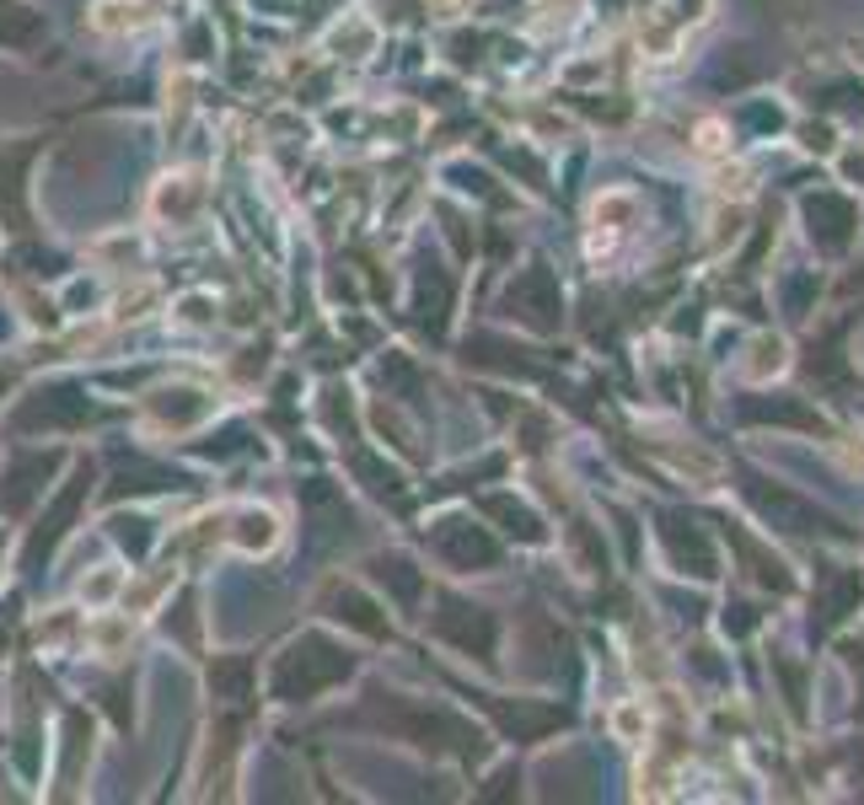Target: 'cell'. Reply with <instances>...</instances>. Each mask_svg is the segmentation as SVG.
<instances>
[{
  "label": "cell",
  "instance_id": "obj_1",
  "mask_svg": "<svg viewBox=\"0 0 864 805\" xmlns=\"http://www.w3.org/2000/svg\"><path fill=\"white\" fill-rule=\"evenodd\" d=\"M349 672V655H339L328 639H301V645H290V650L279 655L275 666V693L279 698H311L317 687H328V682H339Z\"/></svg>",
  "mask_w": 864,
  "mask_h": 805
},
{
  "label": "cell",
  "instance_id": "obj_2",
  "mask_svg": "<svg viewBox=\"0 0 864 805\" xmlns=\"http://www.w3.org/2000/svg\"><path fill=\"white\" fill-rule=\"evenodd\" d=\"M435 628H440L451 645H463V650H473V655H489V645H494L489 618L467 613V607H457V602H446V613L435 618Z\"/></svg>",
  "mask_w": 864,
  "mask_h": 805
},
{
  "label": "cell",
  "instance_id": "obj_3",
  "mask_svg": "<svg viewBox=\"0 0 864 805\" xmlns=\"http://www.w3.org/2000/svg\"><path fill=\"white\" fill-rule=\"evenodd\" d=\"M54 473V457H17V467L6 473V489H0V505L6 510H28L32 495L43 489V478Z\"/></svg>",
  "mask_w": 864,
  "mask_h": 805
},
{
  "label": "cell",
  "instance_id": "obj_4",
  "mask_svg": "<svg viewBox=\"0 0 864 805\" xmlns=\"http://www.w3.org/2000/svg\"><path fill=\"white\" fill-rule=\"evenodd\" d=\"M435 543L457 558V564H489V558H494L489 537H484L478 527H463V521H446V527L435 531Z\"/></svg>",
  "mask_w": 864,
  "mask_h": 805
},
{
  "label": "cell",
  "instance_id": "obj_5",
  "mask_svg": "<svg viewBox=\"0 0 864 805\" xmlns=\"http://www.w3.org/2000/svg\"><path fill=\"white\" fill-rule=\"evenodd\" d=\"M87 484H92V478H87V473H81V478H70V489H64V495H60V505H54V516H49V527L38 531V543H32V548H38V554H49V548H54V543H60V531L70 527V516H76V505H81V499H87Z\"/></svg>",
  "mask_w": 864,
  "mask_h": 805
},
{
  "label": "cell",
  "instance_id": "obj_6",
  "mask_svg": "<svg viewBox=\"0 0 864 805\" xmlns=\"http://www.w3.org/2000/svg\"><path fill=\"white\" fill-rule=\"evenodd\" d=\"M38 32H43L38 11H28V6H11V0H0V43H32Z\"/></svg>",
  "mask_w": 864,
  "mask_h": 805
},
{
  "label": "cell",
  "instance_id": "obj_7",
  "mask_svg": "<svg viewBox=\"0 0 864 805\" xmlns=\"http://www.w3.org/2000/svg\"><path fill=\"white\" fill-rule=\"evenodd\" d=\"M22 167H28V151L0 156V210L6 216H17V205H22Z\"/></svg>",
  "mask_w": 864,
  "mask_h": 805
},
{
  "label": "cell",
  "instance_id": "obj_8",
  "mask_svg": "<svg viewBox=\"0 0 864 805\" xmlns=\"http://www.w3.org/2000/svg\"><path fill=\"white\" fill-rule=\"evenodd\" d=\"M216 687H220V693H231V698H242V687H247V666H242V660H226V666H216Z\"/></svg>",
  "mask_w": 864,
  "mask_h": 805
},
{
  "label": "cell",
  "instance_id": "obj_9",
  "mask_svg": "<svg viewBox=\"0 0 864 805\" xmlns=\"http://www.w3.org/2000/svg\"><path fill=\"white\" fill-rule=\"evenodd\" d=\"M617 731H623V736H634V731H639V714L623 709V714H617Z\"/></svg>",
  "mask_w": 864,
  "mask_h": 805
},
{
  "label": "cell",
  "instance_id": "obj_10",
  "mask_svg": "<svg viewBox=\"0 0 864 805\" xmlns=\"http://www.w3.org/2000/svg\"><path fill=\"white\" fill-rule=\"evenodd\" d=\"M0 387H6V381H0Z\"/></svg>",
  "mask_w": 864,
  "mask_h": 805
}]
</instances>
